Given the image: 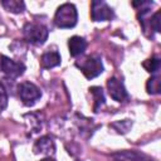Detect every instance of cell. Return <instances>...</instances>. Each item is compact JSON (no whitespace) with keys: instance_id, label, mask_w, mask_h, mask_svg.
Segmentation results:
<instances>
[{"instance_id":"19","label":"cell","mask_w":161,"mask_h":161,"mask_svg":"<svg viewBox=\"0 0 161 161\" xmlns=\"http://www.w3.org/2000/svg\"><path fill=\"white\" fill-rule=\"evenodd\" d=\"M77 161H82V160H77Z\"/></svg>"},{"instance_id":"14","label":"cell","mask_w":161,"mask_h":161,"mask_svg":"<svg viewBox=\"0 0 161 161\" xmlns=\"http://www.w3.org/2000/svg\"><path fill=\"white\" fill-rule=\"evenodd\" d=\"M142 67L150 73H157L160 70V58L152 57L150 59H146L142 63Z\"/></svg>"},{"instance_id":"11","label":"cell","mask_w":161,"mask_h":161,"mask_svg":"<svg viewBox=\"0 0 161 161\" xmlns=\"http://www.w3.org/2000/svg\"><path fill=\"white\" fill-rule=\"evenodd\" d=\"M89 92L92 93L93 98H94V112H98L101 109V107L104 104V96H103V89L101 87H92L89 88Z\"/></svg>"},{"instance_id":"5","label":"cell","mask_w":161,"mask_h":161,"mask_svg":"<svg viewBox=\"0 0 161 161\" xmlns=\"http://www.w3.org/2000/svg\"><path fill=\"white\" fill-rule=\"evenodd\" d=\"M114 16L113 10L106 1L94 0L91 4V18L93 21H108Z\"/></svg>"},{"instance_id":"16","label":"cell","mask_w":161,"mask_h":161,"mask_svg":"<svg viewBox=\"0 0 161 161\" xmlns=\"http://www.w3.org/2000/svg\"><path fill=\"white\" fill-rule=\"evenodd\" d=\"M160 11H157V13H155L153 15H152V18L150 16L147 20H148V26H147V30H148V28L150 29H153L156 33H158L160 31Z\"/></svg>"},{"instance_id":"2","label":"cell","mask_w":161,"mask_h":161,"mask_svg":"<svg viewBox=\"0 0 161 161\" xmlns=\"http://www.w3.org/2000/svg\"><path fill=\"white\" fill-rule=\"evenodd\" d=\"M75 67L80 69L87 79H92L98 77L103 72V64L99 57L96 55H87L75 62Z\"/></svg>"},{"instance_id":"7","label":"cell","mask_w":161,"mask_h":161,"mask_svg":"<svg viewBox=\"0 0 161 161\" xmlns=\"http://www.w3.org/2000/svg\"><path fill=\"white\" fill-rule=\"evenodd\" d=\"M107 88L111 98H113L116 102H125L128 99V94L125 86L116 77H112L107 80Z\"/></svg>"},{"instance_id":"17","label":"cell","mask_w":161,"mask_h":161,"mask_svg":"<svg viewBox=\"0 0 161 161\" xmlns=\"http://www.w3.org/2000/svg\"><path fill=\"white\" fill-rule=\"evenodd\" d=\"M8 92L3 83H0V111H4L8 107Z\"/></svg>"},{"instance_id":"6","label":"cell","mask_w":161,"mask_h":161,"mask_svg":"<svg viewBox=\"0 0 161 161\" xmlns=\"http://www.w3.org/2000/svg\"><path fill=\"white\" fill-rule=\"evenodd\" d=\"M0 68L1 70L11 79H15L18 77H20L24 70H25V65L20 62H16V60H13L5 55H1L0 57Z\"/></svg>"},{"instance_id":"15","label":"cell","mask_w":161,"mask_h":161,"mask_svg":"<svg viewBox=\"0 0 161 161\" xmlns=\"http://www.w3.org/2000/svg\"><path fill=\"white\" fill-rule=\"evenodd\" d=\"M111 126H112L113 128H116L117 132H119V133H126V132L130 130V127L132 126V122H131L130 119H123V121L114 122V123H112Z\"/></svg>"},{"instance_id":"12","label":"cell","mask_w":161,"mask_h":161,"mask_svg":"<svg viewBox=\"0 0 161 161\" xmlns=\"http://www.w3.org/2000/svg\"><path fill=\"white\" fill-rule=\"evenodd\" d=\"M1 4L8 11L15 13V14L23 13L25 9V4L19 0H4V1H1Z\"/></svg>"},{"instance_id":"9","label":"cell","mask_w":161,"mask_h":161,"mask_svg":"<svg viewBox=\"0 0 161 161\" xmlns=\"http://www.w3.org/2000/svg\"><path fill=\"white\" fill-rule=\"evenodd\" d=\"M68 48H69V53L72 57H78L84 53V50L87 48V42L84 38L74 35V36L69 38V40H68Z\"/></svg>"},{"instance_id":"1","label":"cell","mask_w":161,"mask_h":161,"mask_svg":"<svg viewBox=\"0 0 161 161\" xmlns=\"http://www.w3.org/2000/svg\"><path fill=\"white\" fill-rule=\"evenodd\" d=\"M78 20V13L77 9L73 4L70 3H65L63 5H60L54 15V23L58 28L62 29H68V28H73L77 24Z\"/></svg>"},{"instance_id":"10","label":"cell","mask_w":161,"mask_h":161,"mask_svg":"<svg viewBox=\"0 0 161 161\" xmlns=\"http://www.w3.org/2000/svg\"><path fill=\"white\" fill-rule=\"evenodd\" d=\"M60 54L57 52V50H52V52H45L43 55H42V59H40V63H42V67L43 68H47V69H50V68H54L57 65L60 64Z\"/></svg>"},{"instance_id":"3","label":"cell","mask_w":161,"mask_h":161,"mask_svg":"<svg viewBox=\"0 0 161 161\" xmlns=\"http://www.w3.org/2000/svg\"><path fill=\"white\" fill-rule=\"evenodd\" d=\"M23 33H24L25 40L31 44H44L49 35V30L47 29V26L38 23L25 24Z\"/></svg>"},{"instance_id":"4","label":"cell","mask_w":161,"mask_h":161,"mask_svg":"<svg viewBox=\"0 0 161 161\" xmlns=\"http://www.w3.org/2000/svg\"><path fill=\"white\" fill-rule=\"evenodd\" d=\"M18 89H19V97L25 106H33L42 97L40 89L34 83H30V82L20 83Z\"/></svg>"},{"instance_id":"13","label":"cell","mask_w":161,"mask_h":161,"mask_svg":"<svg viewBox=\"0 0 161 161\" xmlns=\"http://www.w3.org/2000/svg\"><path fill=\"white\" fill-rule=\"evenodd\" d=\"M146 89H147V93H150V94H158L160 93V91H161V78H160L158 74L152 75L147 80Z\"/></svg>"},{"instance_id":"8","label":"cell","mask_w":161,"mask_h":161,"mask_svg":"<svg viewBox=\"0 0 161 161\" xmlns=\"http://www.w3.org/2000/svg\"><path fill=\"white\" fill-rule=\"evenodd\" d=\"M33 150H34L35 153L50 155L55 151V145H54V141L50 136H43L38 141H35Z\"/></svg>"},{"instance_id":"18","label":"cell","mask_w":161,"mask_h":161,"mask_svg":"<svg viewBox=\"0 0 161 161\" xmlns=\"http://www.w3.org/2000/svg\"><path fill=\"white\" fill-rule=\"evenodd\" d=\"M40 161H55V160L52 158V157H45V158H43V160H40Z\"/></svg>"}]
</instances>
